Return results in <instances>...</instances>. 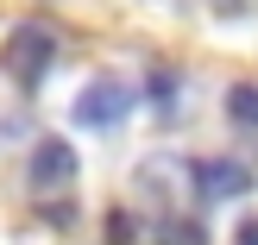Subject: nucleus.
Wrapping results in <instances>:
<instances>
[{"label": "nucleus", "mask_w": 258, "mask_h": 245, "mask_svg": "<svg viewBox=\"0 0 258 245\" xmlns=\"http://www.w3.org/2000/svg\"><path fill=\"white\" fill-rule=\"evenodd\" d=\"M44 220H50V226H76V208H63V201H57V208H44Z\"/></svg>", "instance_id": "1a4fd4ad"}, {"label": "nucleus", "mask_w": 258, "mask_h": 245, "mask_svg": "<svg viewBox=\"0 0 258 245\" xmlns=\"http://www.w3.org/2000/svg\"><path fill=\"white\" fill-rule=\"evenodd\" d=\"M227 120L239 132H258V82H233L227 88Z\"/></svg>", "instance_id": "39448f33"}, {"label": "nucleus", "mask_w": 258, "mask_h": 245, "mask_svg": "<svg viewBox=\"0 0 258 245\" xmlns=\"http://www.w3.org/2000/svg\"><path fill=\"white\" fill-rule=\"evenodd\" d=\"M50 63H57V38L44 32L38 19H25L19 32L7 38V50H0V69L13 75L19 88H32V82H44L50 75Z\"/></svg>", "instance_id": "f257e3e1"}, {"label": "nucleus", "mask_w": 258, "mask_h": 245, "mask_svg": "<svg viewBox=\"0 0 258 245\" xmlns=\"http://www.w3.org/2000/svg\"><path fill=\"white\" fill-rule=\"evenodd\" d=\"M233 245H258V214H246V220L233 226Z\"/></svg>", "instance_id": "6e6552de"}, {"label": "nucleus", "mask_w": 258, "mask_h": 245, "mask_svg": "<svg viewBox=\"0 0 258 245\" xmlns=\"http://www.w3.org/2000/svg\"><path fill=\"white\" fill-rule=\"evenodd\" d=\"M133 239H139L133 214H126V208H113V214H107V245H133Z\"/></svg>", "instance_id": "0eeeda50"}, {"label": "nucleus", "mask_w": 258, "mask_h": 245, "mask_svg": "<svg viewBox=\"0 0 258 245\" xmlns=\"http://www.w3.org/2000/svg\"><path fill=\"white\" fill-rule=\"evenodd\" d=\"M25 183L32 189H70L76 183V145L70 138H38L25 157Z\"/></svg>", "instance_id": "20e7f679"}, {"label": "nucleus", "mask_w": 258, "mask_h": 245, "mask_svg": "<svg viewBox=\"0 0 258 245\" xmlns=\"http://www.w3.org/2000/svg\"><path fill=\"white\" fill-rule=\"evenodd\" d=\"M258 176L246 170L239 157H189V189L196 201H233V195H252Z\"/></svg>", "instance_id": "7ed1b4c3"}, {"label": "nucleus", "mask_w": 258, "mask_h": 245, "mask_svg": "<svg viewBox=\"0 0 258 245\" xmlns=\"http://www.w3.org/2000/svg\"><path fill=\"white\" fill-rule=\"evenodd\" d=\"M126 113H133V88H126L120 75H95V82L76 95V126H88V132H113Z\"/></svg>", "instance_id": "f03ea898"}, {"label": "nucleus", "mask_w": 258, "mask_h": 245, "mask_svg": "<svg viewBox=\"0 0 258 245\" xmlns=\"http://www.w3.org/2000/svg\"><path fill=\"white\" fill-rule=\"evenodd\" d=\"M151 101H158V120H176V88H183V75L176 69H151Z\"/></svg>", "instance_id": "423d86ee"}]
</instances>
